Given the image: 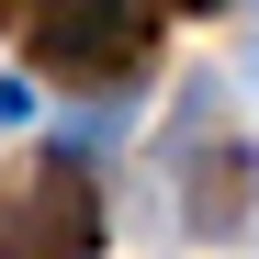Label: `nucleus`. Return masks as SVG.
Returning a JSON list of instances; mask_svg holds the SVG:
<instances>
[{
	"mask_svg": "<svg viewBox=\"0 0 259 259\" xmlns=\"http://www.w3.org/2000/svg\"><path fill=\"white\" fill-rule=\"evenodd\" d=\"M0 23H34V0H0Z\"/></svg>",
	"mask_w": 259,
	"mask_h": 259,
	"instance_id": "nucleus-5",
	"label": "nucleus"
},
{
	"mask_svg": "<svg viewBox=\"0 0 259 259\" xmlns=\"http://www.w3.org/2000/svg\"><path fill=\"white\" fill-rule=\"evenodd\" d=\"M0 259H102V192L68 147L0 192Z\"/></svg>",
	"mask_w": 259,
	"mask_h": 259,
	"instance_id": "nucleus-2",
	"label": "nucleus"
},
{
	"mask_svg": "<svg viewBox=\"0 0 259 259\" xmlns=\"http://www.w3.org/2000/svg\"><path fill=\"white\" fill-rule=\"evenodd\" d=\"M158 12H226V0H158Z\"/></svg>",
	"mask_w": 259,
	"mask_h": 259,
	"instance_id": "nucleus-4",
	"label": "nucleus"
},
{
	"mask_svg": "<svg viewBox=\"0 0 259 259\" xmlns=\"http://www.w3.org/2000/svg\"><path fill=\"white\" fill-rule=\"evenodd\" d=\"M23 46L57 79H136L158 46V0H34Z\"/></svg>",
	"mask_w": 259,
	"mask_h": 259,
	"instance_id": "nucleus-1",
	"label": "nucleus"
},
{
	"mask_svg": "<svg viewBox=\"0 0 259 259\" xmlns=\"http://www.w3.org/2000/svg\"><path fill=\"white\" fill-rule=\"evenodd\" d=\"M259 192V147L214 124V91H192V158H181V226L192 237H237Z\"/></svg>",
	"mask_w": 259,
	"mask_h": 259,
	"instance_id": "nucleus-3",
	"label": "nucleus"
}]
</instances>
